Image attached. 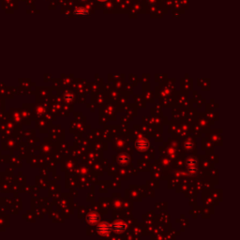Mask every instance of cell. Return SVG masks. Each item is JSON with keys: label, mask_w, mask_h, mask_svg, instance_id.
<instances>
[{"label": "cell", "mask_w": 240, "mask_h": 240, "mask_svg": "<svg viewBox=\"0 0 240 240\" xmlns=\"http://www.w3.org/2000/svg\"><path fill=\"white\" fill-rule=\"evenodd\" d=\"M149 147V143L146 139L145 138H141L136 142V148L140 151V152H145L148 149Z\"/></svg>", "instance_id": "7a4b0ae2"}, {"label": "cell", "mask_w": 240, "mask_h": 240, "mask_svg": "<svg viewBox=\"0 0 240 240\" xmlns=\"http://www.w3.org/2000/svg\"><path fill=\"white\" fill-rule=\"evenodd\" d=\"M129 160H130V159H129V156L126 155V154H122L121 156H119V159H118L119 162L122 163V164L128 163V162H129Z\"/></svg>", "instance_id": "8992f818"}, {"label": "cell", "mask_w": 240, "mask_h": 240, "mask_svg": "<svg viewBox=\"0 0 240 240\" xmlns=\"http://www.w3.org/2000/svg\"><path fill=\"white\" fill-rule=\"evenodd\" d=\"M126 229H127V225L122 221H117L112 225V230H113L117 233H121L125 232Z\"/></svg>", "instance_id": "3957f363"}, {"label": "cell", "mask_w": 240, "mask_h": 240, "mask_svg": "<svg viewBox=\"0 0 240 240\" xmlns=\"http://www.w3.org/2000/svg\"><path fill=\"white\" fill-rule=\"evenodd\" d=\"M97 231L98 232V233L100 235H107L112 231V225L109 224L108 222H102L98 226Z\"/></svg>", "instance_id": "6da1fadb"}, {"label": "cell", "mask_w": 240, "mask_h": 240, "mask_svg": "<svg viewBox=\"0 0 240 240\" xmlns=\"http://www.w3.org/2000/svg\"><path fill=\"white\" fill-rule=\"evenodd\" d=\"M98 2H100V3H104V2H106L107 0H97Z\"/></svg>", "instance_id": "52a82bcc"}, {"label": "cell", "mask_w": 240, "mask_h": 240, "mask_svg": "<svg viewBox=\"0 0 240 240\" xmlns=\"http://www.w3.org/2000/svg\"><path fill=\"white\" fill-rule=\"evenodd\" d=\"M86 219H87V221H88L89 223H91V224H96V223L99 220V216H98L97 213L92 212V213H90V214L87 215Z\"/></svg>", "instance_id": "5b68a950"}, {"label": "cell", "mask_w": 240, "mask_h": 240, "mask_svg": "<svg viewBox=\"0 0 240 240\" xmlns=\"http://www.w3.org/2000/svg\"><path fill=\"white\" fill-rule=\"evenodd\" d=\"M73 14L76 15V16H88L89 12L84 7H78L77 9H75Z\"/></svg>", "instance_id": "277c9868"}]
</instances>
